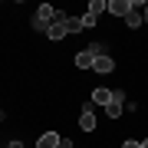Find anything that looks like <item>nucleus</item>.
<instances>
[{
  "label": "nucleus",
  "instance_id": "f257e3e1",
  "mask_svg": "<svg viewBox=\"0 0 148 148\" xmlns=\"http://www.w3.org/2000/svg\"><path fill=\"white\" fill-rule=\"evenodd\" d=\"M56 7H49V3H40L36 7V13H33V30H43V33H46L49 30V23H53L56 20Z\"/></svg>",
  "mask_w": 148,
  "mask_h": 148
},
{
  "label": "nucleus",
  "instance_id": "f03ea898",
  "mask_svg": "<svg viewBox=\"0 0 148 148\" xmlns=\"http://www.w3.org/2000/svg\"><path fill=\"white\" fill-rule=\"evenodd\" d=\"M106 10L112 16H128L132 13V0H106Z\"/></svg>",
  "mask_w": 148,
  "mask_h": 148
},
{
  "label": "nucleus",
  "instance_id": "7ed1b4c3",
  "mask_svg": "<svg viewBox=\"0 0 148 148\" xmlns=\"http://www.w3.org/2000/svg\"><path fill=\"white\" fill-rule=\"evenodd\" d=\"M63 36H69V33H66V23H63V16H56V20L53 23H49V30H46V40H63Z\"/></svg>",
  "mask_w": 148,
  "mask_h": 148
},
{
  "label": "nucleus",
  "instance_id": "20e7f679",
  "mask_svg": "<svg viewBox=\"0 0 148 148\" xmlns=\"http://www.w3.org/2000/svg\"><path fill=\"white\" fill-rule=\"evenodd\" d=\"M122 99H125V95H122V89H112V102L106 106L109 119H119V115H122Z\"/></svg>",
  "mask_w": 148,
  "mask_h": 148
},
{
  "label": "nucleus",
  "instance_id": "39448f33",
  "mask_svg": "<svg viewBox=\"0 0 148 148\" xmlns=\"http://www.w3.org/2000/svg\"><path fill=\"white\" fill-rule=\"evenodd\" d=\"M79 128H82V132H95V115H92V106H86V109H82V115H79Z\"/></svg>",
  "mask_w": 148,
  "mask_h": 148
},
{
  "label": "nucleus",
  "instance_id": "423d86ee",
  "mask_svg": "<svg viewBox=\"0 0 148 148\" xmlns=\"http://www.w3.org/2000/svg\"><path fill=\"white\" fill-rule=\"evenodd\" d=\"M59 142H63V138H59V132H43L40 142H36V148H59Z\"/></svg>",
  "mask_w": 148,
  "mask_h": 148
},
{
  "label": "nucleus",
  "instance_id": "0eeeda50",
  "mask_svg": "<svg viewBox=\"0 0 148 148\" xmlns=\"http://www.w3.org/2000/svg\"><path fill=\"white\" fill-rule=\"evenodd\" d=\"M92 69H95V73H112V69H115V59L102 53V56H95V63H92Z\"/></svg>",
  "mask_w": 148,
  "mask_h": 148
},
{
  "label": "nucleus",
  "instance_id": "6e6552de",
  "mask_svg": "<svg viewBox=\"0 0 148 148\" xmlns=\"http://www.w3.org/2000/svg\"><path fill=\"white\" fill-rule=\"evenodd\" d=\"M92 63H95V56H92V49H89V46L76 53V66H79V69H92Z\"/></svg>",
  "mask_w": 148,
  "mask_h": 148
},
{
  "label": "nucleus",
  "instance_id": "1a4fd4ad",
  "mask_svg": "<svg viewBox=\"0 0 148 148\" xmlns=\"http://www.w3.org/2000/svg\"><path fill=\"white\" fill-rule=\"evenodd\" d=\"M92 102L95 106H109L112 102V89H92Z\"/></svg>",
  "mask_w": 148,
  "mask_h": 148
},
{
  "label": "nucleus",
  "instance_id": "9d476101",
  "mask_svg": "<svg viewBox=\"0 0 148 148\" xmlns=\"http://www.w3.org/2000/svg\"><path fill=\"white\" fill-rule=\"evenodd\" d=\"M63 23H66V33H79V30H86V27H82V16H63Z\"/></svg>",
  "mask_w": 148,
  "mask_h": 148
},
{
  "label": "nucleus",
  "instance_id": "9b49d317",
  "mask_svg": "<svg viewBox=\"0 0 148 148\" xmlns=\"http://www.w3.org/2000/svg\"><path fill=\"white\" fill-rule=\"evenodd\" d=\"M142 20H145V16L138 13V10H132V13L125 16V23H128V27H132V30H138V27H142Z\"/></svg>",
  "mask_w": 148,
  "mask_h": 148
},
{
  "label": "nucleus",
  "instance_id": "f8f14e48",
  "mask_svg": "<svg viewBox=\"0 0 148 148\" xmlns=\"http://www.w3.org/2000/svg\"><path fill=\"white\" fill-rule=\"evenodd\" d=\"M102 10H106V0H89V7H86V13H95V16Z\"/></svg>",
  "mask_w": 148,
  "mask_h": 148
},
{
  "label": "nucleus",
  "instance_id": "ddd939ff",
  "mask_svg": "<svg viewBox=\"0 0 148 148\" xmlns=\"http://www.w3.org/2000/svg\"><path fill=\"white\" fill-rule=\"evenodd\" d=\"M95 20H99L95 13H82V27H95Z\"/></svg>",
  "mask_w": 148,
  "mask_h": 148
},
{
  "label": "nucleus",
  "instance_id": "4468645a",
  "mask_svg": "<svg viewBox=\"0 0 148 148\" xmlns=\"http://www.w3.org/2000/svg\"><path fill=\"white\" fill-rule=\"evenodd\" d=\"M122 148H142V142H125Z\"/></svg>",
  "mask_w": 148,
  "mask_h": 148
},
{
  "label": "nucleus",
  "instance_id": "2eb2a0df",
  "mask_svg": "<svg viewBox=\"0 0 148 148\" xmlns=\"http://www.w3.org/2000/svg\"><path fill=\"white\" fill-rule=\"evenodd\" d=\"M7 148H23V142H16V138H13V142H10V145H7Z\"/></svg>",
  "mask_w": 148,
  "mask_h": 148
},
{
  "label": "nucleus",
  "instance_id": "dca6fc26",
  "mask_svg": "<svg viewBox=\"0 0 148 148\" xmlns=\"http://www.w3.org/2000/svg\"><path fill=\"white\" fill-rule=\"evenodd\" d=\"M59 148H73V142H66V138H63V142H59Z\"/></svg>",
  "mask_w": 148,
  "mask_h": 148
},
{
  "label": "nucleus",
  "instance_id": "f3484780",
  "mask_svg": "<svg viewBox=\"0 0 148 148\" xmlns=\"http://www.w3.org/2000/svg\"><path fill=\"white\" fill-rule=\"evenodd\" d=\"M142 16H145V20H148V3H145V10H142Z\"/></svg>",
  "mask_w": 148,
  "mask_h": 148
},
{
  "label": "nucleus",
  "instance_id": "a211bd4d",
  "mask_svg": "<svg viewBox=\"0 0 148 148\" xmlns=\"http://www.w3.org/2000/svg\"><path fill=\"white\" fill-rule=\"evenodd\" d=\"M142 148H148V138H145V142H142Z\"/></svg>",
  "mask_w": 148,
  "mask_h": 148
}]
</instances>
